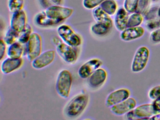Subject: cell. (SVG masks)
I'll return each mask as SVG.
<instances>
[{"instance_id": "277c9868", "label": "cell", "mask_w": 160, "mask_h": 120, "mask_svg": "<svg viewBox=\"0 0 160 120\" xmlns=\"http://www.w3.org/2000/svg\"><path fill=\"white\" fill-rule=\"evenodd\" d=\"M57 32L60 38L64 43L70 46L77 48L82 44L81 37L77 33L70 25L61 24L58 27Z\"/></svg>"}, {"instance_id": "7a4b0ae2", "label": "cell", "mask_w": 160, "mask_h": 120, "mask_svg": "<svg viewBox=\"0 0 160 120\" xmlns=\"http://www.w3.org/2000/svg\"><path fill=\"white\" fill-rule=\"evenodd\" d=\"M52 42L56 47L58 54L65 62L72 64L77 62L78 52L75 49L76 48L66 44L58 37H54Z\"/></svg>"}, {"instance_id": "4dcf8cb0", "label": "cell", "mask_w": 160, "mask_h": 120, "mask_svg": "<svg viewBox=\"0 0 160 120\" xmlns=\"http://www.w3.org/2000/svg\"><path fill=\"white\" fill-rule=\"evenodd\" d=\"M148 96L153 101L160 97V85H157L151 88L149 91Z\"/></svg>"}, {"instance_id": "d4e9b609", "label": "cell", "mask_w": 160, "mask_h": 120, "mask_svg": "<svg viewBox=\"0 0 160 120\" xmlns=\"http://www.w3.org/2000/svg\"><path fill=\"white\" fill-rule=\"evenodd\" d=\"M143 22V17L142 14L134 13L130 15L127 22V27H133L138 26L142 24Z\"/></svg>"}, {"instance_id": "ac0fdd59", "label": "cell", "mask_w": 160, "mask_h": 120, "mask_svg": "<svg viewBox=\"0 0 160 120\" xmlns=\"http://www.w3.org/2000/svg\"><path fill=\"white\" fill-rule=\"evenodd\" d=\"M92 15L96 22L104 24L110 28L113 27V22L110 16L106 13L100 6L92 9Z\"/></svg>"}, {"instance_id": "7c38bea8", "label": "cell", "mask_w": 160, "mask_h": 120, "mask_svg": "<svg viewBox=\"0 0 160 120\" xmlns=\"http://www.w3.org/2000/svg\"><path fill=\"white\" fill-rule=\"evenodd\" d=\"M27 22V13L23 9L21 11L12 13L10 20V27L20 33L28 24Z\"/></svg>"}, {"instance_id": "44dd1931", "label": "cell", "mask_w": 160, "mask_h": 120, "mask_svg": "<svg viewBox=\"0 0 160 120\" xmlns=\"http://www.w3.org/2000/svg\"><path fill=\"white\" fill-rule=\"evenodd\" d=\"M100 7L109 16H113L118 9V5L115 0H105Z\"/></svg>"}, {"instance_id": "d6986e66", "label": "cell", "mask_w": 160, "mask_h": 120, "mask_svg": "<svg viewBox=\"0 0 160 120\" xmlns=\"http://www.w3.org/2000/svg\"><path fill=\"white\" fill-rule=\"evenodd\" d=\"M127 11L124 8H120L117 11L115 18V25L116 29L122 32L127 27L129 16Z\"/></svg>"}, {"instance_id": "3957f363", "label": "cell", "mask_w": 160, "mask_h": 120, "mask_svg": "<svg viewBox=\"0 0 160 120\" xmlns=\"http://www.w3.org/2000/svg\"><path fill=\"white\" fill-rule=\"evenodd\" d=\"M72 83V76L67 69L62 70L59 73L56 81V89L58 94L62 98L70 96Z\"/></svg>"}, {"instance_id": "5b68a950", "label": "cell", "mask_w": 160, "mask_h": 120, "mask_svg": "<svg viewBox=\"0 0 160 120\" xmlns=\"http://www.w3.org/2000/svg\"><path fill=\"white\" fill-rule=\"evenodd\" d=\"M157 113L152 104H145L130 111L125 114V117L128 120H149Z\"/></svg>"}, {"instance_id": "83f0119b", "label": "cell", "mask_w": 160, "mask_h": 120, "mask_svg": "<svg viewBox=\"0 0 160 120\" xmlns=\"http://www.w3.org/2000/svg\"><path fill=\"white\" fill-rule=\"evenodd\" d=\"M139 0H125L123 3L124 9L129 13H133L136 11Z\"/></svg>"}, {"instance_id": "e0dca14e", "label": "cell", "mask_w": 160, "mask_h": 120, "mask_svg": "<svg viewBox=\"0 0 160 120\" xmlns=\"http://www.w3.org/2000/svg\"><path fill=\"white\" fill-rule=\"evenodd\" d=\"M145 33V30L141 26L128 27L122 32L120 38L123 41H132L140 38L143 36Z\"/></svg>"}, {"instance_id": "f35d334b", "label": "cell", "mask_w": 160, "mask_h": 120, "mask_svg": "<svg viewBox=\"0 0 160 120\" xmlns=\"http://www.w3.org/2000/svg\"><path fill=\"white\" fill-rule=\"evenodd\" d=\"M157 15H158V17L160 18V7L158 8V11H157Z\"/></svg>"}, {"instance_id": "f546056e", "label": "cell", "mask_w": 160, "mask_h": 120, "mask_svg": "<svg viewBox=\"0 0 160 120\" xmlns=\"http://www.w3.org/2000/svg\"><path fill=\"white\" fill-rule=\"evenodd\" d=\"M145 26L149 31H154L160 28V19H154L146 22Z\"/></svg>"}, {"instance_id": "9c48e42d", "label": "cell", "mask_w": 160, "mask_h": 120, "mask_svg": "<svg viewBox=\"0 0 160 120\" xmlns=\"http://www.w3.org/2000/svg\"><path fill=\"white\" fill-rule=\"evenodd\" d=\"M102 65V62L100 59L94 58L90 59L80 67L78 70V76L84 79L88 78Z\"/></svg>"}, {"instance_id": "8fae6325", "label": "cell", "mask_w": 160, "mask_h": 120, "mask_svg": "<svg viewBox=\"0 0 160 120\" xmlns=\"http://www.w3.org/2000/svg\"><path fill=\"white\" fill-rule=\"evenodd\" d=\"M130 91L126 88H121L113 91L109 93L105 101L106 107L110 108L129 98L130 96Z\"/></svg>"}, {"instance_id": "8d00e7d4", "label": "cell", "mask_w": 160, "mask_h": 120, "mask_svg": "<svg viewBox=\"0 0 160 120\" xmlns=\"http://www.w3.org/2000/svg\"><path fill=\"white\" fill-rule=\"evenodd\" d=\"M54 5H62L64 3V0H50Z\"/></svg>"}, {"instance_id": "603a6c76", "label": "cell", "mask_w": 160, "mask_h": 120, "mask_svg": "<svg viewBox=\"0 0 160 120\" xmlns=\"http://www.w3.org/2000/svg\"><path fill=\"white\" fill-rule=\"evenodd\" d=\"M25 0H8V8L12 13H15L24 9Z\"/></svg>"}, {"instance_id": "484cf974", "label": "cell", "mask_w": 160, "mask_h": 120, "mask_svg": "<svg viewBox=\"0 0 160 120\" xmlns=\"http://www.w3.org/2000/svg\"><path fill=\"white\" fill-rule=\"evenodd\" d=\"M32 33V28L30 24H28L23 31L19 33L18 42L22 44H26L29 40Z\"/></svg>"}, {"instance_id": "1f68e13d", "label": "cell", "mask_w": 160, "mask_h": 120, "mask_svg": "<svg viewBox=\"0 0 160 120\" xmlns=\"http://www.w3.org/2000/svg\"><path fill=\"white\" fill-rule=\"evenodd\" d=\"M158 8L156 7H153L149 10H147V12L144 14L145 18L148 20L154 19L158 16L157 11Z\"/></svg>"}, {"instance_id": "2e32d148", "label": "cell", "mask_w": 160, "mask_h": 120, "mask_svg": "<svg viewBox=\"0 0 160 120\" xmlns=\"http://www.w3.org/2000/svg\"><path fill=\"white\" fill-rule=\"evenodd\" d=\"M23 64L22 58H9L4 60L1 66L2 72L4 74H9L18 70Z\"/></svg>"}, {"instance_id": "30bf717a", "label": "cell", "mask_w": 160, "mask_h": 120, "mask_svg": "<svg viewBox=\"0 0 160 120\" xmlns=\"http://www.w3.org/2000/svg\"><path fill=\"white\" fill-rule=\"evenodd\" d=\"M55 55L56 52L53 50L46 51L32 62V66L36 69L44 68L54 62Z\"/></svg>"}, {"instance_id": "4fadbf2b", "label": "cell", "mask_w": 160, "mask_h": 120, "mask_svg": "<svg viewBox=\"0 0 160 120\" xmlns=\"http://www.w3.org/2000/svg\"><path fill=\"white\" fill-rule=\"evenodd\" d=\"M137 102L133 98H129L126 100L110 107V110L116 115H124L136 107Z\"/></svg>"}, {"instance_id": "8992f818", "label": "cell", "mask_w": 160, "mask_h": 120, "mask_svg": "<svg viewBox=\"0 0 160 120\" xmlns=\"http://www.w3.org/2000/svg\"><path fill=\"white\" fill-rule=\"evenodd\" d=\"M149 49L145 46L139 47L135 53L131 69L134 73L141 72L146 68L149 58Z\"/></svg>"}, {"instance_id": "74e56055", "label": "cell", "mask_w": 160, "mask_h": 120, "mask_svg": "<svg viewBox=\"0 0 160 120\" xmlns=\"http://www.w3.org/2000/svg\"><path fill=\"white\" fill-rule=\"evenodd\" d=\"M149 120H160V112L156 113L155 115H153L149 118Z\"/></svg>"}, {"instance_id": "ab89813d", "label": "cell", "mask_w": 160, "mask_h": 120, "mask_svg": "<svg viewBox=\"0 0 160 120\" xmlns=\"http://www.w3.org/2000/svg\"><path fill=\"white\" fill-rule=\"evenodd\" d=\"M152 1H157V0H152Z\"/></svg>"}, {"instance_id": "d590c367", "label": "cell", "mask_w": 160, "mask_h": 120, "mask_svg": "<svg viewBox=\"0 0 160 120\" xmlns=\"http://www.w3.org/2000/svg\"><path fill=\"white\" fill-rule=\"evenodd\" d=\"M153 108L157 112H160V97L153 100L152 103Z\"/></svg>"}, {"instance_id": "7402d4cb", "label": "cell", "mask_w": 160, "mask_h": 120, "mask_svg": "<svg viewBox=\"0 0 160 120\" xmlns=\"http://www.w3.org/2000/svg\"><path fill=\"white\" fill-rule=\"evenodd\" d=\"M110 28L102 23L96 22L91 26V31L92 33L98 36H103L108 33Z\"/></svg>"}, {"instance_id": "5bb4252c", "label": "cell", "mask_w": 160, "mask_h": 120, "mask_svg": "<svg viewBox=\"0 0 160 120\" xmlns=\"http://www.w3.org/2000/svg\"><path fill=\"white\" fill-rule=\"evenodd\" d=\"M108 74L106 70L104 68L96 69L88 78V83L89 86L92 89L100 88L106 81Z\"/></svg>"}, {"instance_id": "ffe728a7", "label": "cell", "mask_w": 160, "mask_h": 120, "mask_svg": "<svg viewBox=\"0 0 160 120\" xmlns=\"http://www.w3.org/2000/svg\"><path fill=\"white\" fill-rule=\"evenodd\" d=\"M24 53V48L22 44L16 42L9 46L7 52L8 57L12 58H21Z\"/></svg>"}, {"instance_id": "9a60e30c", "label": "cell", "mask_w": 160, "mask_h": 120, "mask_svg": "<svg viewBox=\"0 0 160 120\" xmlns=\"http://www.w3.org/2000/svg\"><path fill=\"white\" fill-rule=\"evenodd\" d=\"M34 23L40 27H50L61 24L63 22L51 18L47 16L44 10L40 11L33 18Z\"/></svg>"}, {"instance_id": "cb8c5ba5", "label": "cell", "mask_w": 160, "mask_h": 120, "mask_svg": "<svg viewBox=\"0 0 160 120\" xmlns=\"http://www.w3.org/2000/svg\"><path fill=\"white\" fill-rule=\"evenodd\" d=\"M19 36V33L16 32L10 27L6 32L3 40L6 45L10 46L16 42L17 40H18Z\"/></svg>"}, {"instance_id": "f1b7e54d", "label": "cell", "mask_w": 160, "mask_h": 120, "mask_svg": "<svg viewBox=\"0 0 160 120\" xmlns=\"http://www.w3.org/2000/svg\"><path fill=\"white\" fill-rule=\"evenodd\" d=\"M149 4V0H139L137 8L136 9L137 13L140 14H144L148 8Z\"/></svg>"}, {"instance_id": "4316f807", "label": "cell", "mask_w": 160, "mask_h": 120, "mask_svg": "<svg viewBox=\"0 0 160 120\" xmlns=\"http://www.w3.org/2000/svg\"><path fill=\"white\" fill-rule=\"evenodd\" d=\"M105 0H83L82 5L86 9L92 10L100 6V5Z\"/></svg>"}, {"instance_id": "6da1fadb", "label": "cell", "mask_w": 160, "mask_h": 120, "mask_svg": "<svg viewBox=\"0 0 160 120\" xmlns=\"http://www.w3.org/2000/svg\"><path fill=\"white\" fill-rule=\"evenodd\" d=\"M89 97L88 94H78L74 97L64 108V113L67 117L75 118L80 116L88 107Z\"/></svg>"}, {"instance_id": "ba28073f", "label": "cell", "mask_w": 160, "mask_h": 120, "mask_svg": "<svg viewBox=\"0 0 160 120\" xmlns=\"http://www.w3.org/2000/svg\"><path fill=\"white\" fill-rule=\"evenodd\" d=\"M44 10L49 18L63 22L70 18L74 12L72 8L58 5H53Z\"/></svg>"}, {"instance_id": "836d02e7", "label": "cell", "mask_w": 160, "mask_h": 120, "mask_svg": "<svg viewBox=\"0 0 160 120\" xmlns=\"http://www.w3.org/2000/svg\"><path fill=\"white\" fill-rule=\"evenodd\" d=\"M6 51V44L2 39L0 40V60H2L5 56Z\"/></svg>"}, {"instance_id": "e575fe53", "label": "cell", "mask_w": 160, "mask_h": 120, "mask_svg": "<svg viewBox=\"0 0 160 120\" xmlns=\"http://www.w3.org/2000/svg\"><path fill=\"white\" fill-rule=\"evenodd\" d=\"M38 1L41 6L44 10L54 5L50 0H38Z\"/></svg>"}, {"instance_id": "52a82bcc", "label": "cell", "mask_w": 160, "mask_h": 120, "mask_svg": "<svg viewBox=\"0 0 160 120\" xmlns=\"http://www.w3.org/2000/svg\"><path fill=\"white\" fill-rule=\"evenodd\" d=\"M42 38L37 32H32L27 43L26 55L29 62H32L40 55L42 52Z\"/></svg>"}, {"instance_id": "d6a6232c", "label": "cell", "mask_w": 160, "mask_h": 120, "mask_svg": "<svg viewBox=\"0 0 160 120\" xmlns=\"http://www.w3.org/2000/svg\"><path fill=\"white\" fill-rule=\"evenodd\" d=\"M150 39L151 41L154 43H160V28L154 30L151 33L150 35Z\"/></svg>"}]
</instances>
